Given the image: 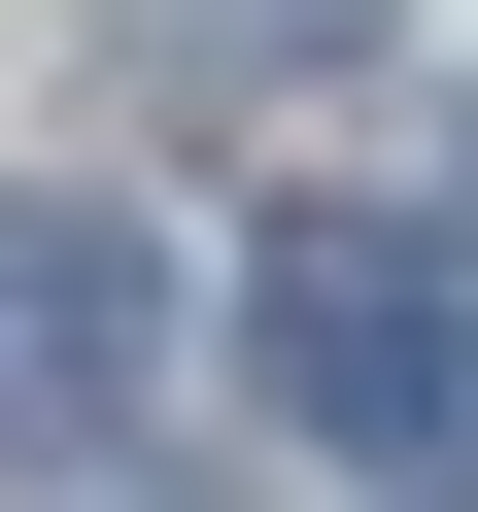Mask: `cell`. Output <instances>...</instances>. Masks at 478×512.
<instances>
[{
	"instance_id": "obj_1",
	"label": "cell",
	"mask_w": 478,
	"mask_h": 512,
	"mask_svg": "<svg viewBox=\"0 0 478 512\" xmlns=\"http://www.w3.org/2000/svg\"><path fill=\"white\" fill-rule=\"evenodd\" d=\"M239 376H274L342 478H478V274L410 205H274V274H239Z\"/></svg>"
},
{
	"instance_id": "obj_3",
	"label": "cell",
	"mask_w": 478,
	"mask_h": 512,
	"mask_svg": "<svg viewBox=\"0 0 478 512\" xmlns=\"http://www.w3.org/2000/svg\"><path fill=\"white\" fill-rule=\"evenodd\" d=\"M137 35H171V69H342L376 0H137Z\"/></svg>"
},
{
	"instance_id": "obj_2",
	"label": "cell",
	"mask_w": 478,
	"mask_h": 512,
	"mask_svg": "<svg viewBox=\"0 0 478 512\" xmlns=\"http://www.w3.org/2000/svg\"><path fill=\"white\" fill-rule=\"evenodd\" d=\"M137 342H171V239L137 205H0V444H35V478L137 410Z\"/></svg>"
}]
</instances>
